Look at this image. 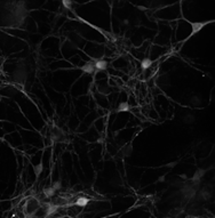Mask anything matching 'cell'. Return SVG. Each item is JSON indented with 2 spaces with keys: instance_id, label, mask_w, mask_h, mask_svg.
I'll list each match as a JSON object with an SVG mask.
<instances>
[{
  "instance_id": "cell-1",
  "label": "cell",
  "mask_w": 215,
  "mask_h": 218,
  "mask_svg": "<svg viewBox=\"0 0 215 218\" xmlns=\"http://www.w3.org/2000/svg\"><path fill=\"white\" fill-rule=\"evenodd\" d=\"M41 205H42V202H41L38 198H36V196H30L29 199L25 200V203H24V207H23L24 216H25V217L32 216V215L40 208Z\"/></svg>"
},
{
  "instance_id": "cell-2",
  "label": "cell",
  "mask_w": 215,
  "mask_h": 218,
  "mask_svg": "<svg viewBox=\"0 0 215 218\" xmlns=\"http://www.w3.org/2000/svg\"><path fill=\"white\" fill-rule=\"evenodd\" d=\"M51 137L54 139V142H64L65 140V134L64 131L58 128V127H53L51 131Z\"/></svg>"
},
{
  "instance_id": "cell-3",
  "label": "cell",
  "mask_w": 215,
  "mask_h": 218,
  "mask_svg": "<svg viewBox=\"0 0 215 218\" xmlns=\"http://www.w3.org/2000/svg\"><path fill=\"white\" fill-rule=\"evenodd\" d=\"M97 90H98L100 94H102V95H108V94L112 93L111 85H110V82H107V81L97 82Z\"/></svg>"
},
{
  "instance_id": "cell-4",
  "label": "cell",
  "mask_w": 215,
  "mask_h": 218,
  "mask_svg": "<svg viewBox=\"0 0 215 218\" xmlns=\"http://www.w3.org/2000/svg\"><path fill=\"white\" fill-rule=\"evenodd\" d=\"M133 153V146L132 145H125L120 149L121 157H128Z\"/></svg>"
},
{
  "instance_id": "cell-5",
  "label": "cell",
  "mask_w": 215,
  "mask_h": 218,
  "mask_svg": "<svg viewBox=\"0 0 215 218\" xmlns=\"http://www.w3.org/2000/svg\"><path fill=\"white\" fill-rule=\"evenodd\" d=\"M151 64H152V61H151L150 58H148V57H145V58L141 62V68H142V70H147V68H149L151 66Z\"/></svg>"
},
{
  "instance_id": "cell-6",
  "label": "cell",
  "mask_w": 215,
  "mask_h": 218,
  "mask_svg": "<svg viewBox=\"0 0 215 218\" xmlns=\"http://www.w3.org/2000/svg\"><path fill=\"white\" fill-rule=\"evenodd\" d=\"M183 122L185 124H192L195 122V115L193 114H185L183 117Z\"/></svg>"
}]
</instances>
